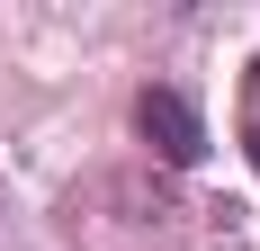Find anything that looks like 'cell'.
I'll use <instances>...</instances> for the list:
<instances>
[{"label":"cell","mask_w":260,"mask_h":251,"mask_svg":"<svg viewBox=\"0 0 260 251\" xmlns=\"http://www.w3.org/2000/svg\"><path fill=\"white\" fill-rule=\"evenodd\" d=\"M242 144H251V162H260V90H251V108H242Z\"/></svg>","instance_id":"obj_2"},{"label":"cell","mask_w":260,"mask_h":251,"mask_svg":"<svg viewBox=\"0 0 260 251\" xmlns=\"http://www.w3.org/2000/svg\"><path fill=\"white\" fill-rule=\"evenodd\" d=\"M135 135L161 171H198L207 162V117L180 99V90H135Z\"/></svg>","instance_id":"obj_1"}]
</instances>
